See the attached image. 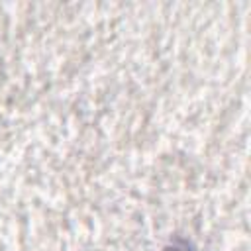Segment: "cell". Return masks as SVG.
Returning <instances> with one entry per match:
<instances>
[{"label":"cell","instance_id":"1","mask_svg":"<svg viewBox=\"0 0 251 251\" xmlns=\"http://www.w3.org/2000/svg\"><path fill=\"white\" fill-rule=\"evenodd\" d=\"M163 251H194V247L190 243H186V241H175L169 247H165Z\"/></svg>","mask_w":251,"mask_h":251}]
</instances>
